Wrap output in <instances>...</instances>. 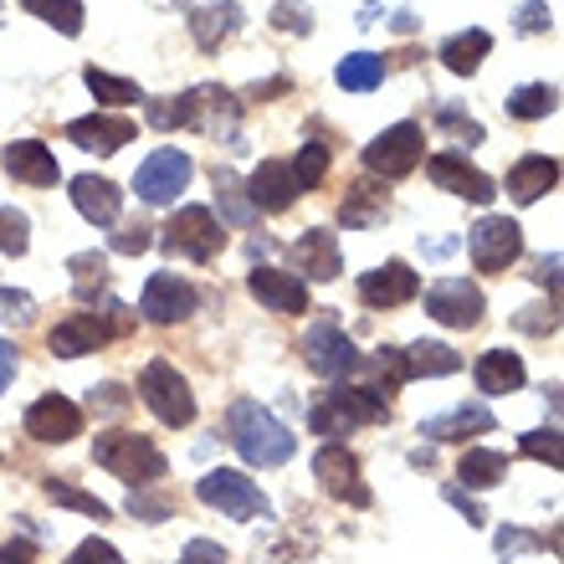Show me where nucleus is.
Wrapping results in <instances>:
<instances>
[{"instance_id": "49", "label": "nucleus", "mask_w": 564, "mask_h": 564, "mask_svg": "<svg viewBox=\"0 0 564 564\" xmlns=\"http://www.w3.org/2000/svg\"><path fill=\"white\" fill-rule=\"evenodd\" d=\"M513 324H519L523 334H539V339H544V334H554V328H560V313H554V303H550V308L539 303V308H523Z\"/></svg>"}, {"instance_id": "1", "label": "nucleus", "mask_w": 564, "mask_h": 564, "mask_svg": "<svg viewBox=\"0 0 564 564\" xmlns=\"http://www.w3.org/2000/svg\"><path fill=\"white\" fill-rule=\"evenodd\" d=\"M226 431H231V446H237L252 467H282V462L297 452L293 431L282 426L268 405H257V401H237V405H231Z\"/></svg>"}, {"instance_id": "41", "label": "nucleus", "mask_w": 564, "mask_h": 564, "mask_svg": "<svg viewBox=\"0 0 564 564\" xmlns=\"http://www.w3.org/2000/svg\"><path fill=\"white\" fill-rule=\"evenodd\" d=\"M523 457H534V462H550L554 473H560L564 467V442H560V431H529V436H523Z\"/></svg>"}, {"instance_id": "31", "label": "nucleus", "mask_w": 564, "mask_h": 564, "mask_svg": "<svg viewBox=\"0 0 564 564\" xmlns=\"http://www.w3.org/2000/svg\"><path fill=\"white\" fill-rule=\"evenodd\" d=\"M386 57H375V52H349V57L339 62V73H334V83H339L344 93H375L380 83H386Z\"/></svg>"}, {"instance_id": "40", "label": "nucleus", "mask_w": 564, "mask_h": 564, "mask_svg": "<svg viewBox=\"0 0 564 564\" xmlns=\"http://www.w3.org/2000/svg\"><path fill=\"white\" fill-rule=\"evenodd\" d=\"M26 247H31V221L15 206H0V252L26 257Z\"/></svg>"}, {"instance_id": "26", "label": "nucleus", "mask_w": 564, "mask_h": 564, "mask_svg": "<svg viewBox=\"0 0 564 564\" xmlns=\"http://www.w3.org/2000/svg\"><path fill=\"white\" fill-rule=\"evenodd\" d=\"M473 380L482 395H513L523 386V359L513 349H488V355H477Z\"/></svg>"}, {"instance_id": "23", "label": "nucleus", "mask_w": 564, "mask_h": 564, "mask_svg": "<svg viewBox=\"0 0 564 564\" xmlns=\"http://www.w3.org/2000/svg\"><path fill=\"white\" fill-rule=\"evenodd\" d=\"M247 200L257 206V216H262V210H272V216H278V210H288L297 200L293 170H288L282 160H262L252 170V180H247Z\"/></svg>"}, {"instance_id": "45", "label": "nucleus", "mask_w": 564, "mask_h": 564, "mask_svg": "<svg viewBox=\"0 0 564 564\" xmlns=\"http://www.w3.org/2000/svg\"><path fill=\"white\" fill-rule=\"evenodd\" d=\"M544 550V539L529 534V529H498V554L503 560H519V554H539Z\"/></svg>"}, {"instance_id": "36", "label": "nucleus", "mask_w": 564, "mask_h": 564, "mask_svg": "<svg viewBox=\"0 0 564 564\" xmlns=\"http://www.w3.org/2000/svg\"><path fill=\"white\" fill-rule=\"evenodd\" d=\"M554 104H560V93H554L550 83H529V88L508 93V113H513V119H523V123H534V119H544V113H554Z\"/></svg>"}, {"instance_id": "34", "label": "nucleus", "mask_w": 564, "mask_h": 564, "mask_svg": "<svg viewBox=\"0 0 564 564\" xmlns=\"http://www.w3.org/2000/svg\"><path fill=\"white\" fill-rule=\"evenodd\" d=\"M210 180H216V206L226 210V221H231V226H252L257 221V206L247 200V185H241L231 170H216Z\"/></svg>"}, {"instance_id": "20", "label": "nucleus", "mask_w": 564, "mask_h": 564, "mask_svg": "<svg viewBox=\"0 0 564 564\" xmlns=\"http://www.w3.org/2000/svg\"><path fill=\"white\" fill-rule=\"evenodd\" d=\"M134 134H139L134 119H123V113H93V119L67 123V139H73L77 149H88V154H119Z\"/></svg>"}, {"instance_id": "48", "label": "nucleus", "mask_w": 564, "mask_h": 564, "mask_svg": "<svg viewBox=\"0 0 564 564\" xmlns=\"http://www.w3.org/2000/svg\"><path fill=\"white\" fill-rule=\"evenodd\" d=\"M513 21H519L523 36H544V31L554 26V11L544 6V0H529V6H519V15H513Z\"/></svg>"}, {"instance_id": "24", "label": "nucleus", "mask_w": 564, "mask_h": 564, "mask_svg": "<svg viewBox=\"0 0 564 564\" xmlns=\"http://www.w3.org/2000/svg\"><path fill=\"white\" fill-rule=\"evenodd\" d=\"M241 6L237 0H210V6H200V11H191V36L200 52H216V46H226L231 36L241 31Z\"/></svg>"}, {"instance_id": "28", "label": "nucleus", "mask_w": 564, "mask_h": 564, "mask_svg": "<svg viewBox=\"0 0 564 564\" xmlns=\"http://www.w3.org/2000/svg\"><path fill=\"white\" fill-rule=\"evenodd\" d=\"M482 431H492L488 405H457L446 416L421 421V436H431V442H467V436H482Z\"/></svg>"}, {"instance_id": "56", "label": "nucleus", "mask_w": 564, "mask_h": 564, "mask_svg": "<svg viewBox=\"0 0 564 564\" xmlns=\"http://www.w3.org/2000/svg\"><path fill=\"white\" fill-rule=\"evenodd\" d=\"M15 380V349L6 339H0V395H6V386Z\"/></svg>"}, {"instance_id": "3", "label": "nucleus", "mask_w": 564, "mask_h": 564, "mask_svg": "<svg viewBox=\"0 0 564 564\" xmlns=\"http://www.w3.org/2000/svg\"><path fill=\"white\" fill-rule=\"evenodd\" d=\"M93 462H98L104 473H113L119 482H129V488H149V482H160V477L170 473L164 452L149 442V436H139V431H104V436L93 442Z\"/></svg>"}, {"instance_id": "32", "label": "nucleus", "mask_w": 564, "mask_h": 564, "mask_svg": "<svg viewBox=\"0 0 564 564\" xmlns=\"http://www.w3.org/2000/svg\"><path fill=\"white\" fill-rule=\"evenodd\" d=\"M457 477L467 488H498L508 477V457L503 452H488V446H473V452H462Z\"/></svg>"}, {"instance_id": "54", "label": "nucleus", "mask_w": 564, "mask_h": 564, "mask_svg": "<svg viewBox=\"0 0 564 564\" xmlns=\"http://www.w3.org/2000/svg\"><path fill=\"white\" fill-rule=\"evenodd\" d=\"M446 503L457 508V513H462V519H467V523H473V529H477V523H482V519H488V513H482V508H477L473 498H467V488H446Z\"/></svg>"}, {"instance_id": "43", "label": "nucleus", "mask_w": 564, "mask_h": 564, "mask_svg": "<svg viewBox=\"0 0 564 564\" xmlns=\"http://www.w3.org/2000/svg\"><path fill=\"white\" fill-rule=\"evenodd\" d=\"M436 123H442V129H446V134H452V139H457V144H482V123L462 119V113H457V108H452V104H442V108H436Z\"/></svg>"}, {"instance_id": "57", "label": "nucleus", "mask_w": 564, "mask_h": 564, "mask_svg": "<svg viewBox=\"0 0 564 564\" xmlns=\"http://www.w3.org/2000/svg\"><path fill=\"white\" fill-rule=\"evenodd\" d=\"M0 26H6V6H0Z\"/></svg>"}, {"instance_id": "21", "label": "nucleus", "mask_w": 564, "mask_h": 564, "mask_svg": "<svg viewBox=\"0 0 564 564\" xmlns=\"http://www.w3.org/2000/svg\"><path fill=\"white\" fill-rule=\"evenodd\" d=\"M6 175L31 185V191H46V185H57L62 170H57V154L42 144V139H15L6 149Z\"/></svg>"}, {"instance_id": "19", "label": "nucleus", "mask_w": 564, "mask_h": 564, "mask_svg": "<svg viewBox=\"0 0 564 564\" xmlns=\"http://www.w3.org/2000/svg\"><path fill=\"white\" fill-rule=\"evenodd\" d=\"M247 293L272 313H308V282L293 278V272H278V268H257L247 278Z\"/></svg>"}, {"instance_id": "37", "label": "nucleus", "mask_w": 564, "mask_h": 564, "mask_svg": "<svg viewBox=\"0 0 564 564\" xmlns=\"http://www.w3.org/2000/svg\"><path fill=\"white\" fill-rule=\"evenodd\" d=\"M344 226H380L386 221V191H375V185H355V195L344 200Z\"/></svg>"}, {"instance_id": "22", "label": "nucleus", "mask_w": 564, "mask_h": 564, "mask_svg": "<svg viewBox=\"0 0 564 564\" xmlns=\"http://www.w3.org/2000/svg\"><path fill=\"white\" fill-rule=\"evenodd\" d=\"M293 262L303 268V278L313 282H334L344 272V252H339V237L324 231V226H313L303 237L293 241Z\"/></svg>"}, {"instance_id": "9", "label": "nucleus", "mask_w": 564, "mask_h": 564, "mask_svg": "<svg viewBox=\"0 0 564 564\" xmlns=\"http://www.w3.org/2000/svg\"><path fill=\"white\" fill-rule=\"evenodd\" d=\"M421 149H426V134H421V123H390L386 134H375L370 149H365V164H370L375 175H386V180H401L411 175L421 164Z\"/></svg>"}, {"instance_id": "51", "label": "nucleus", "mask_w": 564, "mask_h": 564, "mask_svg": "<svg viewBox=\"0 0 564 564\" xmlns=\"http://www.w3.org/2000/svg\"><path fill=\"white\" fill-rule=\"evenodd\" d=\"M93 411H104V416H119V411H129V395H123V386H98V390H93Z\"/></svg>"}, {"instance_id": "11", "label": "nucleus", "mask_w": 564, "mask_h": 564, "mask_svg": "<svg viewBox=\"0 0 564 564\" xmlns=\"http://www.w3.org/2000/svg\"><path fill=\"white\" fill-rule=\"evenodd\" d=\"M303 355H308V370L324 375V380H344V375L359 370L355 339H349L339 324H328V318L308 328V339H303Z\"/></svg>"}, {"instance_id": "25", "label": "nucleus", "mask_w": 564, "mask_h": 564, "mask_svg": "<svg viewBox=\"0 0 564 564\" xmlns=\"http://www.w3.org/2000/svg\"><path fill=\"white\" fill-rule=\"evenodd\" d=\"M73 206L83 210V221L93 226H113L123 210V191L104 175H77L73 180Z\"/></svg>"}, {"instance_id": "44", "label": "nucleus", "mask_w": 564, "mask_h": 564, "mask_svg": "<svg viewBox=\"0 0 564 564\" xmlns=\"http://www.w3.org/2000/svg\"><path fill=\"white\" fill-rule=\"evenodd\" d=\"M119 257H139V252H149L154 247V226H144V221H134V226H123V231H113V241H108Z\"/></svg>"}, {"instance_id": "29", "label": "nucleus", "mask_w": 564, "mask_h": 564, "mask_svg": "<svg viewBox=\"0 0 564 564\" xmlns=\"http://www.w3.org/2000/svg\"><path fill=\"white\" fill-rule=\"evenodd\" d=\"M401 365H405V380H436V375H457L462 355L452 344L421 339V344H411V349H401Z\"/></svg>"}, {"instance_id": "5", "label": "nucleus", "mask_w": 564, "mask_h": 564, "mask_svg": "<svg viewBox=\"0 0 564 564\" xmlns=\"http://www.w3.org/2000/svg\"><path fill=\"white\" fill-rule=\"evenodd\" d=\"M160 247L170 257H180V262H216L226 247V231L206 206H180L175 216L164 221Z\"/></svg>"}, {"instance_id": "46", "label": "nucleus", "mask_w": 564, "mask_h": 564, "mask_svg": "<svg viewBox=\"0 0 564 564\" xmlns=\"http://www.w3.org/2000/svg\"><path fill=\"white\" fill-rule=\"evenodd\" d=\"M67 564H129V560H123V554L113 550L108 539H83V544L73 550V560H67Z\"/></svg>"}, {"instance_id": "10", "label": "nucleus", "mask_w": 564, "mask_h": 564, "mask_svg": "<svg viewBox=\"0 0 564 564\" xmlns=\"http://www.w3.org/2000/svg\"><path fill=\"white\" fill-rule=\"evenodd\" d=\"M467 252H473L477 272H503L508 262H519V252H523V226L508 221V216H482V221L467 231Z\"/></svg>"}, {"instance_id": "8", "label": "nucleus", "mask_w": 564, "mask_h": 564, "mask_svg": "<svg viewBox=\"0 0 564 564\" xmlns=\"http://www.w3.org/2000/svg\"><path fill=\"white\" fill-rule=\"evenodd\" d=\"M191 175H195V164L185 149H154L134 170V195L144 206H170V200H180V191L191 185Z\"/></svg>"}, {"instance_id": "38", "label": "nucleus", "mask_w": 564, "mask_h": 564, "mask_svg": "<svg viewBox=\"0 0 564 564\" xmlns=\"http://www.w3.org/2000/svg\"><path fill=\"white\" fill-rule=\"evenodd\" d=\"M46 498H52V503H62V508H77V513H88V519H98V523L108 519L104 498H93V492L73 488V482H62V477H46Z\"/></svg>"}, {"instance_id": "2", "label": "nucleus", "mask_w": 564, "mask_h": 564, "mask_svg": "<svg viewBox=\"0 0 564 564\" xmlns=\"http://www.w3.org/2000/svg\"><path fill=\"white\" fill-rule=\"evenodd\" d=\"M386 416H390L386 395H375L370 386H349V380H339V386L324 390V395L308 405L313 436H349V431H359V426H380Z\"/></svg>"}, {"instance_id": "12", "label": "nucleus", "mask_w": 564, "mask_h": 564, "mask_svg": "<svg viewBox=\"0 0 564 564\" xmlns=\"http://www.w3.org/2000/svg\"><path fill=\"white\" fill-rule=\"evenodd\" d=\"M313 477H318V488H324L328 498H339V503H349V508H370V488L359 482L355 452L318 446V452H313Z\"/></svg>"}, {"instance_id": "30", "label": "nucleus", "mask_w": 564, "mask_h": 564, "mask_svg": "<svg viewBox=\"0 0 564 564\" xmlns=\"http://www.w3.org/2000/svg\"><path fill=\"white\" fill-rule=\"evenodd\" d=\"M488 52H492V36L482 26H473L462 36H452V42H442V67H452L457 77H473L488 62Z\"/></svg>"}, {"instance_id": "4", "label": "nucleus", "mask_w": 564, "mask_h": 564, "mask_svg": "<svg viewBox=\"0 0 564 564\" xmlns=\"http://www.w3.org/2000/svg\"><path fill=\"white\" fill-rule=\"evenodd\" d=\"M237 119H241L237 93L216 88V83H200V88L170 98V129L185 123V129H195V134H206V139H221V134L237 139Z\"/></svg>"}, {"instance_id": "52", "label": "nucleus", "mask_w": 564, "mask_h": 564, "mask_svg": "<svg viewBox=\"0 0 564 564\" xmlns=\"http://www.w3.org/2000/svg\"><path fill=\"white\" fill-rule=\"evenodd\" d=\"M180 564H226V550H221V544H210V539H191Z\"/></svg>"}, {"instance_id": "7", "label": "nucleus", "mask_w": 564, "mask_h": 564, "mask_svg": "<svg viewBox=\"0 0 564 564\" xmlns=\"http://www.w3.org/2000/svg\"><path fill=\"white\" fill-rule=\"evenodd\" d=\"M195 498L206 508H221L226 519H268V498H262V488H257L247 473H237V467H210L200 482H195Z\"/></svg>"}, {"instance_id": "14", "label": "nucleus", "mask_w": 564, "mask_h": 564, "mask_svg": "<svg viewBox=\"0 0 564 564\" xmlns=\"http://www.w3.org/2000/svg\"><path fill=\"white\" fill-rule=\"evenodd\" d=\"M426 175L442 185V191L462 195V200H473V206H492V195H498V185H492L477 164H467V154H457V149H446V154H431L426 160Z\"/></svg>"}, {"instance_id": "53", "label": "nucleus", "mask_w": 564, "mask_h": 564, "mask_svg": "<svg viewBox=\"0 0 564 564\" xmlns=\"http://www.w3.org/2000/svg\"><path fill=\"white\" fill-rule=\"evenodd\" d=\"M529 278H534L539 288H550V293H560V252L539 257V262H534V272H529Z\"/></svg>"}, {"instance_id": "42", "label": "nucleus", "mask_w": 564, "mask_h": 564, "mask_svg": "<svg viewBox=\"0 0 564 564\" xmlns=\"http://www.w3.org/2000/svg\"><path fill=\"white\" fill-rule=\"evenodd\" d=\"M272 26L288 31V36H308V31H313V11L303 6V0H278V6H272Z\"/></svg>"}, {"instance_id": "55", "label": "nucleus", "mask_w": 564, "mask_h": 564, "mask_svg": "<svg viewBox=\"0 0 564 564\" xmlns=\"http://www.w3.org/2000/svg\"><path fill=\"white\" fill-rule=\"evenodd\" d=\"M0 564H36V544H26V539L0 544Z\"/></svg>"}, {"instance_id": "15", "label": "nucleus", "mask_w": 564, "mask_h": 564, "mask_svg": "<svg viewBox=\"0 0 564 564\" xmlns=\"http://www.w3.org/2000/svg\"><path fill=\"white\" fill-rule=\"evenodd\" d=\"M195 288L180 272H154L144 282V297H139V313H144L149 324H180V318H191L195 313Z\"/></svg>"}, {"instance_id": "39", "label": "nucleus", "mask_w": 564, "mask_h": 564, "mask_svg": "<svg viewBox=\"0 0 564 564\" xmlns=\"http://www.w3.org/2000/svg\"><path fill=\"white\" fill-rule=\"evenodd\" d=\"M288 170H293L297 191H318V185H324V175H328V149L324 144H303V149H297V160L288 164Z\"/></svg>"}, {"instance_id": "47", "label": "nucleus", "mask_w": 564, "mask_h": 564, "mask_svg": "<svg viewBox=\"0 0 564 564\" xmlns=\"http://www.w3.org/2000/svg\"><path fill=\"white\" fill-rule=\"evenodd\" d=\"M129 513H134V519H144V523H164L170 513H175V503H170V498H149L144 488H134V498H129Z\"/></svg>"}, {"instance_id": "6", "label": "nucleus", "mask_w": 564, "mask_h": 564, "mask_svg": "<svg viewBox=\"0 0 564 564\" xmlns=\"http://www.w3.org/2000/svg\"><path fill=\"white\" fill-rule=\"evenodd\" d=\"M139 401L164 421V426H191L195 421V395H191V380L170 365V359H149L144 375H139Z\"/></svg>"}, {"instance_id": "18", "label": "nucleus", "mask_w": 564, "mask_h": 564, "mask_svg": "<svg viewBox=\"0 0 564 564\" xmlns=\"http://www.w3.org/2000/svg\"><path fill=\"white\" fill-rule=\"evenodd\" d=\"M416 293H421V278L405 262H386V268L359 278V303H370V308H401Z\"/></svg>"}, {"instance_id": "35", "label": "nucleus", "mask_w": 564, "mask_h": 564, "mask_svg": "<svg viewBox=\"0 0 564 564\" xmlns=\"http://www.w3.org/2000/svg\"><path fill=\"white\" fill-rule=\"evenodd\" d=\"M21 11L42 15L46 26H57L62 36H77V31H83V0H21Z\"/></svg>"}, {"instance_id": "50", "label": "nucleus", "mask_w": 564, "mask_h": 564, "mask_svg": "<svg viewBox=\"0 0 564 564\" xmlns=\"http://www.w3.org/2000/svg\"><path fill=\"white\" fill-rule=\"evenodd\" d=\"M31 313H36V303H31L26 293L0 288V318H6V324H31Z\"/></svg>"}, {"instance_id": "27", "label": "nucleus", "mask_w": 564, "mask_h": 564, "mask_svg": "<svg viewBox=\"0 0 564 564\" xmlns=\"http://www.w3.org/2000/svg\"><path fill=\"white\" fill-rule=\"evenodd\" d=\"M560 185V164L550 160V154H529V160H519L513 170H508V195L519 200V206H534L544 191H554Z\"/></svg>"}, {"instance_id": "16", "label": "nucleus", "mask_w": 564, "mask_h": 564, "mask_svg": "<svg viewBox=\"0 0 564 564\" xmlns=\"http://www.w3.org/2000/svg\"><path fill=\"white\" fill-rule=\"evenodd\" d=\"M119 334V324H108L104 313H67L52 334H46V344H52V355L57 359H83L93 355L98 344H108Z\"/></svg>"}, {"instance_id": "33", "label": "nucleus", "mask_w": 564, "mask_h": 564, "mask_svg": "<svg viewBox=\"0 0 564 564\" xmlns=\"http://www.w3.org/2000/svg\"><path fill=\"white\" fill-rule=\"evenodd\" d=\"M83 83H88V93L98 98V108H129V104H139V83H129V77H113V73H104V67H88L83 73Z\"/></svg>"}, {"instance_id": "17", "label": "nucleus", "mask_w": 564, "mask_h": 564, "mask_svg": "<svg viewBox=\"0 0 564 564\" xmlns=\"http://www.w3.org/2000/svg\"><path fill=\"white\" fill-rule=\"evenodd\" d=\"M26 436L46 446L73 442V436H83V405H73L67 395H42L26 411Z\"/></svg>"}, {"instance_id": "13", "label": "nucleus", "mask_w": 564, "mask_h": 564, "mask_svg": "<svg viewBox=\"0 0 564 564\" xmlns=\"http://www.w3.org/2000/svg\"><path fill=\"white\" fill-rule=\"evenodd\" d=\"M426 313L446 328H477L482 324V293L467 278H442L426 288Z\"/></svg>"}]
</instances>
